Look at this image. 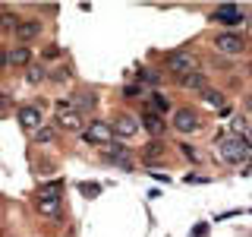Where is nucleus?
<instances>
[{
  "label": "nucleus",
  "mask_w": 252,
  "mask_h": 237,
  "mask_svg": "<svg viewBox=\"0 0 252 237\" xmlns=\"http://www.w3.org/2000/svg\"><path fill=\"white\" fill-rule=\"evenodd\" d=\"M202 98H205V105H211V108H218V111L227 105L224 92H220V89H211V85H208V89H202Z\"/></svg>",
  "instance_id": "f3484780"
},
{
  "label": "nucleus",
  "mask_w": 252,
  "mask_h": 237,
  "mask_svg": "<svg viewBox=\"0 0 252 237\" xmlns=\"http://www.w3.org/2000/svg\"><path fill=\"white\" fill-rule=\"evenodd\" d=\"M6 67H10V51L0 47V70H6Z\"/></svg>",
  "instance_id": "c85d7f7f"
},
{
  "label": "nucleus",
  "mask_w": 252,
  "mask_h": 237,
  "mask_svg": "<svg viewBox=\"0 0 252 237\" xmlns=\"http://www.w3.org/2000/svg\"><path fill=\"white\" fill-rule=\"evenodd\" d=\"M152 105H155V114H164V111H167L170 105H167V98H164V95H158L155 92V98H152ZM152 105H148V108H152Z\"/></svg>",
  "instance_id": "b1692460"
},
{
  "label": "nucleus",
  "mask_w": 252,
  "mask_h": 237,
  "mask_svg": "<svg viewBox=\"0 0 252 237\" xmlns=\"http://www.w3.org/2000/svg\"><path fill=\"white\" fill-rule=\"evenodd\" d=\"M173 126H177V133L192 136V133H199L205 126V117L195 108H177V114H173Z\"/></svg>",
  "instance_id": "39448f33"
},
{
  "label": "nucleus",
  "mask_w": 252,
  "mask_h": 237,
  "mask_svg": "<svg viewBox=\"0 0 252 237\" xmlns=\"http://www.w3.org/2000/svg\"><path fill=\"white\" fill-rule=\"evenodd\" d=\"M10 67L13 70H29L32 67V47L29 44H16L10 51Z\"/></svg>",
  "instance_id": "ddd939ff"
},
{
  "label": "nucleus",
  "mask_w": 252,
  "mask_h": 237,
  "mask_svg": "<svg viewBox=\"0 0 252 237\" xmlns=\"http://www.w3.org/2000/svg\"><path fill=\"white\" fill-rule=\"evenodd\" d=\"M218 155H220V161H227V164H243V161H249V155H252V142L246 136L227 133V136L218 142Z\"/></svg>",
  "instance_id": "f257e3e1"
},
{
  "label": "nucleus",
  "mask_w": 252,
  "mask_h": 237,
  "mask_svg": "<svg viewBox=\"0 0 252 237\" xmlns=\"http://www.w3.org/2000/svg\"><path fill=\"white\" fill-rule=\"evenodd\" d=\"M32 139H35L38 146H47V142H54V139H57V126H54V123H44V126H41V130H38Z\"/></svg>",
  "instance_id": "a211bd4d"
},
{
  "label": "nucleus",
  "mask_w": 252,
  "mask_h": 237,
  "mask_svg": "<svg viewBox=\"0 0 252 237\" xmlns=\"http://www.w3.org/2000/svg\"><path fill=\"white\" fill-rule=\"evenodd\" d=\"M139 126L142 123L132 114H120V117H114V120H110V133L117 136V142H120V139H132L139 133Z\"/></svg>",
  "instance_id": "9b49d317"
},
{
  "label": "nucleus",
  "mask_w": 252,
  "mask_h": 237,
  "mask_svg": "<svg viewBox=\"0 0 252 237\" xmlns=\"http://www.w3.org/2000/svg\"><path fill=\"white\" fill-rule=\"evenodd\" d=\"M142 126L148 130V136H155V139H158V136L164 133V126H167V123H164V117H161V114H155V111L148 108L145 114H142Z\"/></svg>",
  "instance_id": "2eb2a0df"
},
{
  "label": "nucleus",
  "mask_w": 252,
  "mask_h": 237,
  "mask_svg": "<svg viewBox=\"0 0 252 237\" xmlns=\"http://www.w3.org/2000/svg\"><path fill=\"white\" fill-rule=\"evenodd\" d=\"M123 95H126V98H139V95H142V89H139V85H126V89H123Z\"/></svg>",
  "instance_id": "a878e982"
},
{
  "label": "nucleus",
  "mask_w": 252,
  "mask_h": 237,
  "mask_svg": "<svg viewBox=\"0 0 252 237\" xmlns=\"http://www.w3.org/2000/svg\"><path fill=\"white\" fill-rule=\"evenodd\" d=\"M177 85H180V89H189V92H202V89H208V76H205V70H199V73L180 76Z\"/></svg>",
  "instance_id": "4468645a"
},
{
  "label": "nucleus",
  "mask_w": 252,
  "mask_h": 237,
  "mask_svg": "<svg viewBox=\"0 0 252 237\" xmlns=\"http://www.w3.org/2000/svg\"><path fill=\"white\" fill-rule=\"evenodd\" d=\"M54 120H57L60 130H66V133H82L85 130V120H82V114L69 105V98H57L54 101Z\"/></svg>",
  "instance_id": "f03ea898"
},
{
  "label": "nucleus",
  "mask_w": 252,
  "mask_h": 237,
  "mask_svg": "<svg viewBox=\"0 0 252 237\" xmlns=\"http://www.w3.org/2000/svg\"><path fill=\"white\" fill-rule=\"evenodd\" d=\"M60 205H63V196H60V187H41L35 193V209L47 218H60Z\"/></svg>",
  "instance_id": "7ed1b4c3"
},
{
  "label": "nucleus",
  "mask_w": 252,
  "mask_h": 237,
  "mask_svg": "<svg viewBox=\"0 0 252 237\" xmlns=\"http://www.w3.org/2000/svg\"><path fill=\"white\" fill-rule=\"evenodd\" d=\"M211 22H218V26H224V29H236L243 22V6H236V3L218 6V10L211 13Z\"/></svg>",
  "instance_id": "9d476101"
},
{
  "label": "nucleus",
  "mask_w": 252,
  "mask_h": 237,
  "mask_svg": "<svg viewBox=\"0 0 252 237\" xmlns=\"http://www.w3.org/2000/svg\"><path fill=\"white\" fill-rule=\"evenodd\" d=\"M180 152H183V155L189 158V161H199V155H195V152H192V149H189V146H186V142H183V146H180Z\"/></svg>",
  "instance_id": "cd10ccee"
},
{
  "label": "nucleus",
  "mask_w": 252,
  "mask_h": 237,
  "mask_svg": "<svg viewBox=\"0 0 252 237\" xmlns=\"http://www.w3.org/2000/svg\"><path fill=\"white\" fill-rule=\"evenodd\" d=\"M22 16H16L13 10H0V32H16Z\"/></svg>",
  "instance_id": "6ab92c4d"
},
{
  "label": "nucleus",
  "mask_w": 252,
  "mask_h": 237,
  "mask_svg": "<svg viewBox=\"0 0 252 237\" xmlns=\"http://www.w3.org/2000/svg\"><path fill=\"white\" fill-rule=\"evenodd\" d=\"M139 79L142 82H152V85H161V73H155V70H142Z\"/></svg>",
  "instance_id": "5701e85b"
},
{
  "label": "nucleus",
  "mask_w": 252,
  "mask_h": 237,
  "mask_svg": "<svg viewBox=\"0 0 252 237\" xmlns=\"http://www.w3.org/2000/svg\"><path fill=\"white\" fill-rule=\"evenodd\" d=\"M69 105H73L79 114H89V111H94L98 98H94V92H76L73 98H69Z\"/></svg>",
  "instance_id": "dca6fc26"
},
{
  "label": "nucleus",
  "mask_w": 252,
  "mask_h": 237,
  "mask_svg": "<svg viewBox=\"0 0 252 237\" xmlns=\"http://www.w3.org/2000/svg\"><path fill=\"white\" fill-rule=\"evenodd\" d=\"M82 139L92 142V146H107V142H114L110 123H107V120H92V123L82 130Z\"/></svg>",
  "instance_id": "1a4fd4ad"
},
{
  "label": "nucleus",
  "mask_w": 252,
  "mask_h": 237,
  "mask_svg": "<svg viewBox=\"0 0 252 237\" xmlns=\"http://www.w3.org/2000/svg\"><path fill=\"white\" fill-rule=\"evenodd\" d=\"M44 76H47V70L41 67V63H32V67L26 70V82H32V85L44 82Z\"/></svg>",
  "instance_id": "aec40b11"
},
{
  "label": "nucleus",
  "mask_w": 252,
  "mask_h": 237,
  "mask_svg": "<svg viewBox=\"0 0 252 237\" xmlns=\"http://www.w3.org/2000/svg\"><path fill=\"white\" fill-rule=\"evenodd\" d=\"M41 57H44V60H57V57H63V51H60L57 44H47L44 51H41Z\"/></svg>",
  "instance_id": "393cba45"
},
{
  "label": "nucleus",
  "mask_w": 252,
  "mask_h": 237,
  "mask_svg": "<svg viewBox=\"0 0 252 237\" xmlns=\"http://www.w3.org/2000/svg\"><path fill=\"white\" fill-rule=\"evenodd\" d=\"M243 111H246V114H252V95H246V98H243Z\"/></svg>",
  "instance_id": "c756f323"
},
{
  "label": "nucleus",
  "mask_w": 252,
  "mask_h": 237,
  "mask_svg": "<svg viewBox=\"0 0 252 237\" xmlns=\"http://www.w3.org/2000/svg\"><path fill=\"white\" fill-rule=\"evenodd\" d=\"M16 41L19 44H29V41H35L38 35H41V19H19V26H16Z\"/></svg>",
  "instance_id": "f8f14e48"
},
{
  "label": "nucleus",
  "mask_w": 252,
  "mask_h": 237,
  "mask_svg": "<svg viewBox=\"0 0 252 237\" xmlns=\"http://www.w3.org/2000/svg\"><path fill=\"white\" fill-rule=\"evenodd\" d=\"M249 73H252V63H249Z\"/></svg>",
  "instance_id": "2f4dec72"
},
{
  "label": "nucleus",
  "mask_w": 252,
  "mask_h": 237,
  "mask_svg": "<svg viewBox=\"0 0 252 237\" xmlns=\"http://www.w3.org/2000/svg\"><path fill=\"white\" fill-rule=\"evenodd\" d=\"M82 193L85 196H94V193H101V187L98 184H82Z\"/></svg>",
  "instance_id": "bb28decb"
},
{
  "label": "nucleus",
  "mask_w": 252,
  "mask_h": 237,
  "mask_svg": "<svg viewBox=\"0 0 252 237\" xmlns=\"http://www.w3.org/2000/svg\"><path fill=\"white\" fill-rule=\"evenodd\" d=\"M101 158L104 161H114V164H120V168H126V171H132V152L123 146V142H107L104 149H101Z\"/></svg>",
  "instance_id": "6e6552de"
},
{
  "label": "nucleus",
  "mask_w": 252,
  "mask_h": 237,
  "mask_svg": "<svg viewBox=\"0 0 252 237\" xmlns=\"http://www.w3.org/2000/svg\"><path fill=\"white\" fill-rule=\"evenodd\" d=\"M167 70H173V76L180 79V76H189V73H199L202 60L192 51H173V54H167Z\"/></svg>",
  "instance_id": "20e7f679"
},
{
  "label": "nucleus",
  "mask_w": 252,
  "mask_h": 237,
  "mask_svg": "<svg viewBox=\"0 0 252 237\" xmlns=\"http://www.w3.org/2000/svg\"><path fill=\"white\" fill-rule=\"evenodd\" d=\"M164 155V142L161 139H152L145 146V152H142V158H145V161H152V158H161Z\"/></svg>",
  "instance_id": "412c9836"
},
{
  "label": "nucleus",
  "mask_w": 252,
  "mask_h": 237,
  "mask_svg": "<svg viewBox=\"0 0 252 237\" xmlns=\"http://www.w3.org/2000/svg\"><path fill=\"white\" fill-rule=\"evenodd\" d=\"M69 76H73V67H69V63H63V67L57 70V73H51V79H54V82H66Z\"/></svg>",
  "instance_id": "4be33fe9"
},
{
  "label": "nucleus",
  "mask_w": 252,
  "mask_h": 237,
  "mask_svg": "<svg viewBox=\"0 0 252 237\" xmlns=\"http://www.w3.org/2000/svg\"><path fill=\"white\" fill-rule=\"evenodd\" d=\"M16 120H19V126L29 133V136H35V133L44 126V114H41V108H35V105H26V108H19Z\"/></svg>",
  "instance_id": "0eeeda50"
},
{
  "label": "nucleus",
  "mask_w": 252,
  "mask_h": 237,
  "mask_svg": "<svg viewBox=\"0 0 252 237\" xmlns=\"http://www.w3.org/2000/svg\"><path fill=\"white\" fill-rule=\"evenodd\" d=\"M211 44H215L218 54H227V57H236V54H243V47H246V41H243L236 32H218V35L211 38Z\"/></svg>",
  "instance_id": "423d86ee"
},
{
  "label": "nucleus",
  "mask_w": 252,
  "mask_h": 237,
  "mask_svg": "<svg viewBox=\"0 0 252 237\" xmlns=\"http://www.w3.org/2000/svg\"><path fill=\"white\" fill-rule=\"evenodd\" d=\"M243 136H246V139L252 142V123H249V130H246V133H243Z\"/></svg>",
  "instance_id": "7c9ffc66"
}]
</instances>
